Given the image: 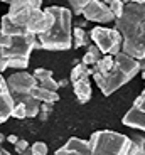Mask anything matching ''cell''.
<instances>
[{
    "label": "cell",
    "mask_w": 145,
    "mask_h": 155,
    "mask_svg": "<svg viewBox=\"0 0 145 155\" xmlns=\"http://www.w3.org/2000/svg\"><path fill=\"white\" fill-rule=\"evenodd\" d=\"M115 29L122 35V51L132 58H145V5L128 2L122 15L115 19Z\"/></svg>",
    "instance_id": "obj_1"
},
{
    "label": "cell",
    "mask_w": 145,
    "mask_h": 155,
    "mask_svg": "<svg viewBox=\"0 0 145 155\" xmlns=\"http://www.w3.org/2000/svg\"><path fill=\"white\" fill-rule=\"evenodd\" d=\"M142 69H143L142 61L125 54L123 51H120L118 54L113 56V64H111L110 69L103 74L93 73L91 78L98 84V88L101 89V93L105 96H110L115 91H118L123 84H127L130 79H133L138 74V71Z\"/></svg>",
    "instance_id": "obj_2"
},
{
    "label": "cell",
    "mask_w": 145,
    "mask_h": 155,
    "mask_svg": "<svg viewBox=\"0 0 145 155\" xmlns=\"http://www.w3.org/2000/svg\"><path fill=\"white\" fill-rule=\"evenodd\" d=\"M46 10L51 14L52 24L49 31L37 35V47H42L47 51H68L73 46V14L66 7L51 5L46 7Z\"/></svg>",
    "instance_id": "obj_3"
},
{
    "label": "cell",
    "mask_w": 145,
    "mask_h": 155,
    "mask_svg": "<svg viewBox=\"0 0 145 155\" xmlns=\"http://www.w3.org/2000/svg\"><path fill=\"white\" fill-rule=\"evenodd\" d=\"M130 137L111 130H98L88 138L90 155H127Z\"/></svg>",
    "instance_id": "obj_4"
},
{
    "label": "cell",
    "mask_w": 145,
    "mask_h": 155,
    "mask_svg": "<svg viewBox=\"0 0 145 155\" xmlns=\"http://www.w3.org/2000/svg\"><path fill=\"white\" fill-rule=\"evenodd\" d=\"M37 47V37L29 32L17 34L10 37L7 47H0L7 58V66L12 69H25L29 66L31 52Z\"/></svg>",
    "instance_id": "obj_5"
},
{
    "label": "cell",
    "mask_w": 145,
    "mask_h": 155,
    "mask_svg": "<svg viewBox=\"0 0 145 155\" xmlns=\"http://www.w3.org/2000/svg\"><path fill=\"white\" fill-rule=\"evenodd\" d=\"M91 41L94 46L101 51V54H118L122 51V35L117 29H108V27H96L91 29L90 32Z\"/></svg>",
    "instance_id": "obj_6"
},
{
    "label": "cell",
    "mask_w": 145,
    "mask_h": 155,
    "mask_svg": "<svg viewBox=\"0 0 145 155\" xmlns=\"http://www.w3.org/2000/svg\"><path fill=\"white\" fill-rule=\"evenodd\" d=\"M5 84H7V89L12 96H19V94H29L31 89L37 86V83L31 73L17 71L5 79Z\"/></svg>",
    "instance_id": "obj_7"
},
{
    "label": "cell",
    "mask_w": 145,
    "mask_h": 155,
    "mask_svg": "<svg viewBox=\"0 0 145 155\" xmlns=\"http://www.w3.org/2000/svg\"><path fill=\"white\" fill-rule=\"evenodd\" d=\"M81 15L84 17V20L96 24H108L111 20H115L108 4H105L103 0H90L86 7L81 10Z\"/></svg>",
    "instance_id": "obj_8"
},
{
    "label": "cell",
    "mask_w": 145,
    "mask_h": 155,
    "mask_svg": "<svg viewBox=\"0 0 145 155\" xmlns=\"http://www.w3.org/2000/svg\"><path fill=\"white\" fill-rule=\"evenodd\" d=\"M122 123L125 127L137 128L140 132L145 130V93L142 91L137 98H135L133 105L128 111L125 113V116L122 118Z\"/></svg>",
    "instance_id": "obj_9"
},
{
    "label": "cell",
    "mask_w": 145,
    "mask_h": 155,
    "mask_svg": "<svg viewBox=\"0 0 145 155\" xmlns=\"http://www.w3.org/2000/svg\"><path fill=\"white\" fill-rule=\"evenodd\" d=\"M54 155H90L88 140L78 138V137H71L63 147L56 150Z\"/></svg>",
    "instance_id": "obj_10"
},
{
    "label": "cell",
    "mask_w": 145,
    "mask_h": 155,
    "mask_svg": "<svg viewBox=\"0 0 145 155\" xmlns=\"http://www.w3.org/2000/svg\"><path fill=\"white\" fill-rule=\"evenodd\" d=\"M32 76H34L37 86H41V88H46V89H49V91H58L59 86H61V84H59V83L54 79V78H52V71H51V69L37 68V69L32 73Z\"/></svg>",
    "instance_id": "obj_11"
},
{
    "label": "cell",
    "mask_w": 145,
    "mask_h": 155,
    "mask_svg": "<svg viewBox=\"0 0 145 155\" xmlns=\"http://www.w3.org/2000/svg\"><path fill=\"white\" fill-rule=\"evenodd\" d=\"M73 91H74L76 98L81 105L88 103L91 100V84H90V78H83V79H78V81H73Z\"/></svg>",
    "instance_id": "obj_12"
},
{
    "label": "cell",
    "mask_w": 145,
    "mask_h": 155,
    "mask_svg": "<svg viewBox=\"0 0 145 155\" xmlns=\"http://www.w3.org/2000/svg\"><path fill=\"white\" fill-rule=\"evenodd\" d=\"M29 96H32L34 100L41 101V103H51V105H54L56 101L59 100L58 91H49V89L41 88V86H34V88L31 89Z\"/></svg>",
    "instance_id": "obj_13"
},
{
    "label": "cell",
    "mask_w": 145,
    "mask_h": 155,
    "mask_svg": "<svg viewBox=\"0 0 145 155\" xmlns=\"http://www.w3.org/2000/svg\"><path fill=\"white\" fill-rule=\"evenodd\" d=\"M12 98H14V101H20V103H24L25 111H27V118H35V116H37L41 101L34 100V98L29 96V94H19V96H12Z\"/></svg>",
    "instance_id": "obj_14"
},
{
    "label": "cell",
    "mask_w": 145,
    "mask_h": 155,
    "mask_svg": "<svg viewBox=\"0 0 145 155\" xmlns=\"http://www.w3.org/2000/svg\"><path fill=\"white\" fill-rule=\"evenodd\" d=\"M41 7H42V0H8V14Z\"/></svg>",
    "instance_id": "obj_15"
},
{
    "label": "cell",
    "mask_w": 145,
    "mask_h": 155,
    "mask_svg": "<svg viewBox=\"0 0 145 155\" xmlns=\"http://www.w3.org/2000/svg\"><path fill=\"white\" fill-rule=\"evenodd\" d=\"M101 51L98 49V47L94 46H90L88 47V51H86V54L83 56V64H84V66H88V68H91V66H94V64H96V62H98V59L101 58Z\"/></svg>",
    "instance_id": "obj_16"
},
{
    "label": "cell",
    "mask_w": 145,
    "mask_h": 155,
    "mask_svg": "<svg viewBox=\"0 0 145 155\" xmlns=\"http://www.w3.org/2000/svg\"><path fill=\"white\" fill-rule=\"evenodd\" d=\"M111 64H113V56L111 54H103L101 58L98 59V62L94 64V66H91V74L93 73H106V71L111 68Z\"/></svg>",
    "instance_id": "obj_17"
},
{
    "label": "cell",
    "mask_w": 145,
    "mask_h": 155,
    "mask_svg": "<svg viewBox=\"0 0 145 155\" xmlns=\"http://www.w3.org/2000/svg\"><path fill=\"white\" fill-rule=\"evenodd\" d=\"M71 39H73V47H76V49H79V47H83V46H88V34L84 32V29H81V27L73 29Z\"/></svg>",
    "instance_id": "obj_18"
},
{
    "label": "cell",
    "mask_w": 145,
    "mask_h": 155,
    "mask_svg": "<svg viewBox=\"0 0 145 155\" xmlns=\"http://www.w3.org/2000/svg\"><path fill=\"white\" fill-rule=\"evenodd\" d=\"M83 78H91V68L84 66L83 62H79V64H76L74 68H73V71H71V83L73 81H78V79H83Z\"/></svg>",
    "instance_id": "obj_19"
},
{
    "label": "cell",
    "mask_w": 145,
    "mask_h": 155,
    "mask_svg": "<svg viewBox=\"0 0 145 155\" xmlns=\"http://www.w3.org/2000/svg\"><path fill=\"white\" fill-rule=\"evenodd\" d=\"M88 2H90V0H68L71 14H73V15H81V10L86 7Z\"/></svg>",
    "instance_id": "obj_20"
},
{
    "label": "cell",
    "mask_w": 145,
    "mask_h": 155,
    "mask_svg": "<svg viewBox=\"0 0 145 155\" xmlns=\"http://www.w3.org/2000/svg\"><path fill=\"white\" fill-rule=\"evenodd\" d=\"M10 116H12V118H17V120H24V118H27V111H25L24 103L15 101V103H14V108H12Z\"/></svg>",
    "instance_id": "obj_21"
},
{
    "label": "cell",
    "mask_w": 145,
    "mask_h": 155,
    "mask_svg": "<svg viewBox=\"0 0 145 155\" xmlns=\"http://www.w3.org/2000/svg\"><path fill=\"white\" fill-rule=\"evenodd\" d=\"M125 5L127 4H123L122 0H111L110 4H108L111 14H113V19H117V17L122 15V12H123V8H125Z\"/></svg>",
    "instance_id": "obj_22"
},
{
    "label": "cell",
    "mask_w": 145,
    "mask_h": 155,
    "mask_svg": "<svg viewBox=\"0 0 145 155\" xmlns=\"http://www.w3.org/2000/svg\"><path fill=\"white\" fill-rule=\"evenodd\" d=\"M29 150L32 152V155H47L49 148H47V145L44 143V142H34Z\"/></svg>",
    "instance_id": "obj_23"
},
{
    "label": "cell",
    "mask_w": 145,
    "mask_h": 155,
    "mask_svg": "<svg viewBox=\"0 0 145 155\" xmlns=\"http://www.w3.org/2000/svg\"><path fill=\"white\" fill-rule=\"evenodd\" d=\"M51 111H52V105H51V103H41L37 116H41V120H46Z\"/></svg>",
    "instance_id": "obj_24"
},
{
    "label": "cell",
    "mask_w": 145,
    "mask_h": 155,
    "mask_svg": "<svg viewBox=\"0 0 145 155\" xmlns=\"http://www.w3.org/2000/svg\"><path fill=\"white\" fill-rule=\"evenodd\" d=\"M14 148H15L17 153H22V152H25L29 148V142L27 140H24V138H19L15 143H14Z\"/></svg>",
    "instance_id": "obj_25"
},
{
    "label": "cell",
    "mask_w": 145,
    "mask_h": 155,
    "mask_svg": "<svg viewBox=\"0 0 145 155\" xmlns=\"http://www.w3.org/2000/svg\"><path fill=\"white\" fill-rule=\"evenodd\" d=\"M8 44H10V35H7L0 29V47H7Z\"/></svg>",
    "instance_id": "obj_26"
},
{
    "label": "cell",
    "mask_w": 145,
    "mask_h": 155,
    "mask_svg": "<svg viewBox=\"0 0 145 155\" xmlns=\"http://www.w3.org/2000/svg\"><path fill=\"white\" fill-rule=\"evenodd\" d=\"M5 69H8V66H7V58H5V54L2 52V49H0V71H5Z\"/></svg>",
    "instance_id": "obj_27"
},
{
    "label": "cell",
    "mask_w": 145,
    "mask_h": 155,
    "mask_svg": "<svg viewBox=\"0 0 145 155\" xmlns=\"http://www.w3.org/2000/svg\"><path fill=\"white\" fill-rule=\"evenodd\" d=\"M5 140H7L8 143H12V145H14V143L17 142V140H19V137H17V135H8V137H5Z\"/></svg>",
    "instance_id": "obj_28"
},
{
    "label": "cell",
    "mask_w": 145,
    "mask_h": 155,
    "mask_svg": "<svg viewBox=\"0 0 145 155\" xmlns=\"http://www.w3.org/2000/svg\"><path fill=\"white\" fill-rule=\"evenodd\" d=\"M0 155H10V152H7L5 148H2V147H0Z\"/></svg>",
    "instance_id": "obj_29"
},
{
    "label": "cell",
    "mask_w": 145,
    "mask_h": 155,
    "mask_svg": "<svg viewBox=\"0 0 145 155\" xmlns=\"http://www.w3.org/2000/svg\"><path fill=\"white\" fill-rule=\"evenodd\" d=\"M130 2H133V4H145V0H130Z\"/></svg>",
    "instance_id": "obj_30"
},
{
    "label": "cell",
    "mask_w": 145,
    "mask_h": 155,
    "mask_svg": "<svg viewBox=\"0 0 145 155\" xmlns=\"http://www.w3.org/2000/svg\"><path fill=\"white\" fill-rule=\"evenodd\" d=\"M4 142H5V137L0 133V147H2V143H4Z\"/></svg>",
    "instance_id": "obj_31"
},
{
    "label": "cell",
    "mask_w": 145,
    "mask_h": 155,
    "mask_svg": "<svg viewBox=\"0 0 145 155\" xmlns=\"http://www.w3.org/2000/svg\"><path fill=\"white\" fill-rule=\"evenodd\" d=\"M20 155H32V152H31V150H29V148H27V150H25V152H22V153H20Z\"/></svg>",
    "instance_id": "obj_32"
},
{
    "label": "cell",
    "mask_w": 145,
    "mask_h": 155,
    "mask_svg": "<svg viewBox=\"0 0 145 155\" xmlns=\"http://www.w3.org/2000/svg\"><path fill=\"white\" fill-rule=\"evenodd\" d=\"M103 2H105V4H110V2H111V0H103Z\"/></svg>",
    "instance_id": "obj_33"
},
{
    "label": "cell",
    "mask_w": 145,
    "mask_h": 155,
    "mask_svg": "<svg viewBox=\"0 0 145 155\" xmlns=\"http://www.w3.org/2000/svg\"><path fill=\"white\" fill-rule=\"evenodd\" d=\"M2 2H7V4H8V0H2Z\"/></svg>",
    "instance_id": "obj_34"
},
{
    "label": "cell",
    "mask_w": 145,
    "mask_h": 155,
    "mask_svg": "<svg viewBox=\"0 0 145 155\" xmlns=\"http://www.w3.org/2000/svg\"><path fill=\"white\" fill-rule=\"evenodd\" d=\"M138 155H145V153H138Z\"/></svg>",
    "instance_id": "obj_35"
}]
</instances>
